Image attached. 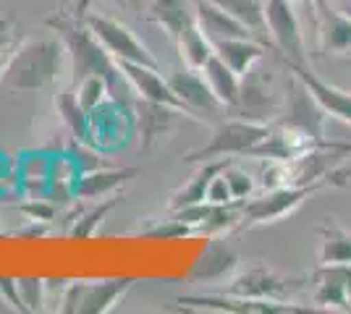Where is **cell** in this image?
<instances>
[{
    "label": "cell",
    "mask_w": 351,
    "mask_h": 314,
    "mask_svg": "<svg viewBox=\"0 0 351 314\" xmlns=\"http://www.w3.org/2000/svg\"><path fill=\"white\" fill-rule=\"evenodd\" d=\"M87 0H79L76 5L60 8L53 16L45 18V24L60 37V42L66 45L69 53V74H71V84H79L87 76H103L108 79L110 90H113V100L118 94V87L126 84V79L118 68V60L100 45V40L92 34V29L84 21L87 14Z\"/></svg>",
    "instance_id": "obj_1"
},
{
    "label": "cell",
    "mask_w": 351,
    "mask_h": 314,
    "mask_svg": "<svg viewBox=\"0 0 351 314\" xmlns=\"http://www.w3.org/2000/svg\"><path fill=\"white\" fill-rule=\"evenodd\" d=\"M69 58L60 37H27L16 42L8 63L0 71V87L8 92H43L63 74Z\"/></svg>",
    "instance_id": "obj_2"
},
{
    "label": "cell",
    "mask_w": 351,
    "mask_h": 314,
    "mask_svg": "<svg viewBox=\"0 0 351 314\" xmlns=\"http://www.w3.org/2000/svg\"><path fill=\"white\" fill-rule=\"evenodd\" d=\"M325 186H330L328 179L315 181V183H286V186H276V189H265L263 194L257 196L252 194L249 199L241 202L239 231L278 223L283 218H289L291 212H296L312 194L322 192Z\"/></svg>",
    "instance_id": "obj_3"
},
{
    "label": "cell",
    "mask_w": 351,
    "mask_h": 314,
    "mask_svg": "<svg viewBox=\"0 0 351 314\" xmlns=\"http://www.w3.org/2000/svg\"><path fill=\"white\" fill-rule=\"evenodd\" d=\"M270 131V123L247 118H220L218 126L213 129V136L207 139V144L191 150L184 160L189 165H199L207 160H223V157H249V152L254 150Z\"/></svg>",
    "instance_id": "obj_4"
},
{
    "label": "cell",
    "mask_w": 351,
    "mask_h": 314,
    "mask_svg": "<svg viewBox=\"0 0 351 314\" xmlns=\"http://www.w3.org/2000/svg\"><path fill=\"white\" fill-rule=\"evenodd\" d=\"M84 21H87L89 29H92V34L100 40V45H103L118 63L129 60V63H145V66L160 68L158 58L149 53V47H147L142 40H136V34H134L126 24H121L118 18L87 11V14H84Z\"/></svg>",
    "instance_id": "obj_5"
},
{
    "label": "cell",
    "mask_w": 351,
    "mask_h": 314,
    "mask_svg": "<svg viewBox=\"0 0 351 314\" xmlns=\"http://www.w3.org/2000/svg\"><path fill=\"white\" fill-rule=\"evenodd\" d=\"M325 118H328V113L312 97V92L289 71L286 100H283V107H280V116L276 118V123L309 136L312 142H325Z\"/></svg>",
    "instance_id": "obj_6"
},
{
    "label": "cell",
    "mask_w": 351,
    "mask_h": 314,
    "mask_svg": "<svg viewBox=\"0 0 351 314\" xmlns=\"http://www.w3.org/2000/svg\"><path fill=\"white\" fill-rule=\"evenodd\" d=\"M265 27L273 37V50L280 60L304 63L307 66V47L299 16L293 11V0H265Z\"/></svg>",
    "instance_id": "obj_7"
},
{
    "label": "cell",
    "mask_w": 351,
    "mask_h": 314,
    "mask_svg": "<svg viewBox=\"0 0 351 314\" xmlns=\"http://www.w3.org/2000/svg\"><path fill=\"white\" fill-rule=\"evenodd\" d=\"M270 79L263 76L260 71H247L241 76V90H239V100L234 107L226 110V116L234 118H247V120H260V123H273L280 116V100L276 92L267 87Z\"/></svg>",
    "instance_id": "obj_8"
},
{
    "label": "cell",
    "mask_w": 351,
    "mask_h": 314,
    "mask_svg": "<svg viewBox=\"0 0 351 314\" xmlns=\"http://www.w3.org/2000/svg\"><path fill=\"white\" fill-rule=\"evenodd\" d=\"M168 81L178 100L189 107V113L197 120H220L226 116V105L215 97V92L210 90L205 74L199 68H189V66H178L168 74Z\"/></svg>",
    "instance_id": "obj_9"
},
{
    "label": "cell",
    "mask_w": 351,
    "mask_h": 314,
    "mask_svg": "<svg viewBox=\"0 0 351 314\" xmlns=\"http://www.w3.org/2000/svg\"><path fill=\"white\" fill-rule=\"evenodd\" d=\"M302 278H286L276 270L257 265V267L239 272L228 280L226 293L247 296V299H263V301H286L296 291H302Z\"/></svg>",
    "instance_id": "obj_10"
},
{
    "label": "cell",
    "mask_w": 351,
    "mask_h": 314,
    "mask_svg": "<svg viewBox=\"0 0 351 314\" xmlns=\"http://www.w3.org/2000/svg\"><path fill=\"white\" fill-rule=\"evenodd\" d=\"M118 68H121V74L126 79V84L134 90L136 97H142V100H149V103H160V105H171L176 110H181L184 116H189V107L178 100V94L173 92L171 87V81H168V76L160 74V68H155V66H145V63H129V60H123V63H118Z\"/></svg>",
    "instance_id": "obj_11"
},
{
    "label": "cell",
    "mask_w": 351,
    "mask_h": 314,
    "mask_svg": "<svg viewBox=\"0 0 351 314\" xmlns=\"http://www.w3.org/2000/svg\"><path fill=\"white\" fill-rule=\"evenodd\" d=\"M178 304L186 309H207V312H226V314H286L299 312L296 306L286 301H263V299H247L236 293H189L178 296Z\"/></svg>",
    "instance_id": "obj_12"
},
{
    "label": "cell",
    "mask_w": 351,
    "mask_h": 314,
    "mask_svg": "<svg viewBox=\"0 0 351 314\" xmlns=\"http://www.w3.org/2000/svg\"><path fill=\"white\" fill-rule=\"evenodd\" d=\"M280 63L312 92V97L320 103V107L330 118H338L351 126V92L341 90L336 84H328L325 79H320V76L315 74L309 66H304V63H291V60H280Z\"/></svg>",
    "instance_id": "obj_13"
},
{
    "label": "cell",
    "mask_w": 351,
    "mask_h": 314,
    "mask_svg": "<svg viewBox=\"0 0 351 314\" xmlns=\"http://www.w3.org/2000/svg\"><path fill=\"white\" fill-rule=\"evenodd\" d=\"M236 270H239V254L231 246V241H226L223 236H213L205 252L197 257L189 280L191 283H223L234 278Z\"/></svg>",
    "instance_id": "obj_14"
},
{
    "label": "cell",
    "mask_w": 351,
    "mask_h": 314,
    "mask_svg": "<svg viewBox=\"0 0 351 314\" xmlns=\"http://www.w3.org/2000/svg\"><path fill=\"white\" fill-rule=\"evenodd\" d=\"M317 18V45L325 55L351 53V16L333 8L328 0H312Z\"/></svg>",
    "instance_id": "obj_15"
},
{
    "label": "cell",
    "mask_w": 351,
    "mask_h": 314,
    "mask_svg": "<svg viewBox=\"0 0 351 314\" xmlns=\"http://www.w3.org/2000/svg\"><path fill=\"white\" fill-rule=\"evenodd\" d=\"M139 176V168H95L76 179L73 194L76 199H105L110 194H118L126 183H132Z\"/></svg>",
    "instance_id": "obj_16"
},
{
    "label": "cell",
    "mask_w": 351,
    "mask_h": 314,
    "mask_svg": "<svg viewBox=\"0 0 351 314\" xmlns=\"http://www.w3.org/2000/svg\"><path fill=\"white\" fill-rule=\"evenodd\" d=\"M315 291L312 299L322 309L351 312V293L346 283V265H320L312 272Z\"/></svg>",
    "instance_id": "obj_17"
},
{
    "label": "cell",
    "mask_w": 351,
    "mask_h": 314,
    "mask_svg": "<svg viewBox=\"0 0 351 314\" xmlns=\"http://www.w3.org/2000/svg\"><path fill=\"white\" fill-rule=\"evenodd\" d=\"M194 16H197V24H199V29L205 31V37L210 42L231 40V37H252L254 34L247 24H241L236 16L218 8L210 0H194Z\"/></svg>",
    "instance_id": "obj_18"
},
{
    "label": "cell",
    "mask_w": 351,
    "mask_h": 314,
    "mask_svg": "<svg viewBox=\"0 0 351 314\" xmlns=\"http://www.w3.org/2000/svg\"><path fill=\"white\" fill-rule=\"evenodd\" d=\"M145 16L152 24H158L171 40H176L191 21H197L194 0H149Z\"/></svg>",
    "instance_id": "obj_19"
},
{
    "label": "cell",
    "mask_w": 351,
    "mask_h": 314,
    "mask_svg": "<svg viewBox=\"0 0 351 314\" xmlns=\"http://www.w3.org/2000/svg\"><path fill=\"white\" fill-rule=\"evenodd\" d=\"M134 278H110V280H87L84 299L79 304V314H105L123 299L132 285Z\"/></svg>",
    "instance_id": "obj_20"
},
{
    "label": "cell",
    "mask_w": 351,
    "mask_h": 314,
    "mask_svg": "<svg viewBox=\"0 0 351 314\" xmlns=\"http://www.w3.org/2000/svg\"><path fill=\"white\" fill-rule=\"evenodd\" d=\"M215 55H218L226 66H231L236 74L244 76L247 71H252L260 60L265 58L267 47L263 42H257L254 37H231V40H218L213 42Z\"/></svg>",
    "instance_id": "obj_21"
},
{
    "label": "cell",
    "mask_w": 351,
    "mask_h": 314,
    "mask_svg": "<svg viewBox=\"0 0 351 314\" xmlns=\"http://www.w3.org/2000/svg\"><path fill=\"white\" fill-rule=\"evenodd\" d=\"M176 116H181V110H176L171 105L149 103L142 100L136 103V123H139V134H142V147L149 150L158 139H162V134L171 131Z\"/></svg>",
    "instance_id": "obj_22"
},
{
    "label": "cell",
    "mask_w": 351,
    "mask_h": 314,
    "mask_svg": "<svg viewBox=\"0 0 351 314\" xmlns=\"http://www.w3.org/2000/svg\"><path fill=\"white\" fill-rule=\"evenodd\" d=\"M228 163H231V157L199 163L197 173H194V176L181 186V189H176L173 194H171L168 209L176 212V209H184V207H189V205H199V202H205V192H207V186H210V181L215 179V176H218L220 170H223Z\"/></svg>",
    "instance_id": "obj_23"
},
{
    "label": "cell",
    "mask_w": 351,
    "mask_h": 314,
    "mask_svg": "<svg viewBox=\"0 0 351 314\" xmlns=\"http://www.w3.org/2000/svg\"><path fill=\"white\" fill-rule=\"evenodd\" d=\"M199 71L205 74L210 90L215 92V97L226 105V110L234 107L236 100H239V90H241V76L236 74L231 66H226L218 55H213Z\"/></svg>",
    "instance_id": "obj_24"
},
{
    "label": "cell",
    "mask_w": 351,
    "mask_h": 314,
    "mask_svg": "<svg viewBox=\"0 0 351 314\" xmlns=\"http://www.w3.org/2000/svg\"><path fill=\"white\" fill-rule=\"evenodd\" d=\"M56 110L63 118V123L69 126V131L73 134L76 142H89V120H92V116L82 107L76 87H73L71 81L56 94Z\"/></svg>",
    "instance_id": "obj_25"
},
{
    "label": "cell",
    "mask_w": 351,
    "mask_h": 314,
    "mask_svg": "<svg viewBox=\"0 0 351 314\" xmlns=\"http://www.w3.org/2000/svg\"><path fill=\"white\" fill-rule=\"evenodd\" d=\"M173 42H176V47H178L181 63L189 66V68H202L207 60L215 55V47H213V42L205 37V31L199 29L197 21H191L189 27L181 31Z\"/></svg>",
    "instance_id": "obj_26"
},
{
    "label": "cell",
    "mask_w": 351,
    "mask_h": 314,
    "mask_svg": "<svg viewBox=\"0 0 351 314\" xmlns=\"http://www.w3.org/2000/svg\"><path fill=\"white\" fill-rule=\"evenodd\" d=\"M320 265H351V233L338 228L336 223L320 225Z\"/></svg>",
    "instance_id": "obj_27"
},
{
    "label": "cell",
    "mask_w": 351,
    "mask_h": 314,
    "mask_svg": "<svg viewBox=\"0 0 351 314\" xmlns=\"http://www.w3.org/2000/svg\"><path fill=\"white\" fill-rule=\"evenodd\" d=\"M239 223H241V202L213 205L210 215H207L202 223L197 225V231L213 239V236H226L228 231L239 228Z\"/></svg>",
    "instance_id": "obj_28"
},
{
    "label": "cell",
    "mask_w": 351,
    "mask_h": 314,
    "mask_svg": "<svg viewBox=\"0 0 351 314\" xmlns=\"http://www.w3.org/2000/svg\"><path fill=\"white\" fill-rule=\"evenodd\" d=\"M218 8L228 11L231 16H236L241 24H247L254 34H267L265 27V8L260 0H210Z\"/></svg>",
    "instance_id": "obj_29"
},
{
    "label": "cell",
    "mask_w": 351,
    "mask_h": 314,
    "mask_svg": "<svg viewBox=\"0 0 351 314\" xmlns=\"http://www.w3.org/2000/svg\"><path fill=\"white\" fill-rule=\"evenodd\" d=\"M118 205H123V194H110L105 196V199H100L97 207H92L87 215H82V220H76V225L71 228V236L73 239H89L97 231V225H103V220Z\"/></svg>",
    "instance_id": "obj_30"
},
{
    "label": "cell",
    "mask_w": 351,
    "mask_h": 314,
    "mask_svg": "<svg viewBox=\"0 0 351 314\" xmlns=\"http://www.w3.org/2000/svg\"><path fill=\"white\" fill-rule=\"evenodd\" d=\"M73 87H76V94H79V103H82V107L87 110L89 116L103 103L113 100V90H110L108 79H103V76H87Z\"/></svg>",
    "instance_id": "obj_31"
},
{
    "label": "cell",
    "mask_w": 351,
    "mask_h": 314,
    "mask_svg": "<svg viewBox=\"0 0 351 314\" xmlns=\"http://www.w3.org/2000/svg\"><path fill=\"white\" fill-rule=\"evenodd\" d=\"M191 225H186L184 220H178L173 212H171V218H165V220H149V223L139 225L136 228V233H142V236H155V239H184V236H189Z\"/></svg>",
    "instance_id": "obj_32"
},
{
    "label": "cell",
    "mask_w": 351,
    "mask_h": 314,
    "mask_svg": "<svg viewBox=\"0 0 351 314\" xmlns=\"http://www.w3.org/2000/svg\"><path fill=\"white\" fill-rule=\"evenodd\" d=\"M19 285V293L27 304V312H43L47 296H45V280L43 278H34V275H24V278H16Z\"/></svg>",
    "instance_id": "obj_33"
},
{
    "label": "cell",
    "mask_w": 351,
    "mask_h": 314,
    "mask_svg": "<svg viewBox=\"0 0 351 314\" xmlns=\"http://www.w3.org/2000/svg\"><path fill=\"white\" fill-rule=\"evenodd\" d=\"M223 176L228 181V189H231V194H234L236 202L249 199V196L254 194V189H257V181L252 179L247 170H241V168L234 163H228L223 168Z\"/></svg>",
    "instance_id": "obj_34"
},
{
    "label": "cell",
    "mask_w": 351,
    "mask_h": 314,
    "mask_svg": "<svg viewBox=\"0 0 351 314\" xmlns=\"http://www.w3.org/2000/svg\"><path fill=\"white\" fill-rule=\"evenodd\" d=\"M19 209L29 218L32 223H50V220L56 218V212H58L56 202L47 199V196H32V199H27V202H21Z\"/></svg>",
    "instance_id": "obj_35"
},
{
    "label": "cell",
    "mask_w": 351,
    "mask_h": 314,
    "mask_svg": "<svg viewBox=\"0 0 351 314\" xmlns=\"http://www.w3.org/2000/svg\"><path fill=\"white\" fill-rule=\"evenodd\" d=\"M84 291H87V280H73V283L66 285V291L58 301V312L79 314V304L84 299Z\"/></svg>",
    "instance_id": "obj_36"
},
{
    "label": "cell",
    "mask_w": 351,
    "mask_h": 314,
    "mask_svg": "<svg viewBox=\"0 0 351 314\" xmlns=\"http://www.w3.org/2000/svg\"><path fill=\"white\" fill-rule=\"evenodd\" d=\"M16 47V27L8 16H0V71L8 63Z\"/></svg>",
    "instance_id": "obj_37"
},
{
    "label": "cell",
    "mask_w": 351,
    "mask_h": 314,
    "mask_svg": "<svg viewBox=\"0 0 351 314\" xmlns=\"http://www.w3.org/2000/svg\"><path fill=\"white\" fill-rule=\"evenodd\" d=\"M205 202H210V205H228V202H236L234 194H231V189H228V181L223 176V170L210 181V186H207V192H205Z\"/></svg>",
    "instance_id": "obj_38"
},
{
    "label": "cell",
    "mask_w": 351,
    "mask_h": 314,
    "mask_svg": "<svg viewBox=\"0 0 351 314\" xmlns=\"http://www.w3.org/2000/svg\"><path fill=\"white\" fill-rule=\"evenodd\" d=\"M0 296L5 299V304L16 309V312H27V304L19 293V285H16V278H0Z\"/></svg>",
    "instance_id": "obj_39"
},
{
    "label": "cell",
    "mask_w": 351,
    "mask_h": 314,
    "mask_svg": "<svg viewBox=\"0 0 351 314\" xmlns=\"http://www.w3.org/2000/svg\"><path fill=\"white\" fill-rule=\"evenodd\" d=\"M351 181V163L349 165H338L333 173H328V183L330 186H343Z\"/></svg>",
    "instance_id": "obj_40"
},
{
    "label": "cell",
    "mask_w": 351,
    "mask_h": 314,
    "mask_svg": "<svg viewBox=\"0 0 351 314\" xmlns=\"http://www.w3.org/2000/svg\"><path fill=\"white\" fill-rule=\"evenodd\" d=\"M147 3H149V0H129L126 5H129V8H134V11H145Z\"/></svg>",
    "instance_id": "obj_41"
},
{
    "label": "cell",
    "mask_w": 351,
    "mask_h": 314,
    "mask_svg": "<svg viewBox=\"0 0 351 314\" xmlns=\"http://www.w3.org/2000/svg\"><path fill=\"white\" fill-rule=\"evenodd\" d=\"M110 3H118V5H126L129 0H110Z\"/></svg>",
    "instance_id": "obj_42"
},
{
    "label": "cell",
    "mask_w": 351,
    "mask_h": 314,
    "mask_svg": "<svg viewBox=\"0 0 351 314\" xmlns=\"http://www.w3.org/2000/svg\"><path fill=\"white\" fill-rule=\"evenodd\" d=\"M304 3H312V0H304Z\"/></svg>",
    "instance_id": "obj_43"
}]
</instances>
